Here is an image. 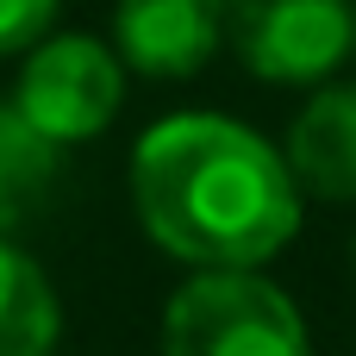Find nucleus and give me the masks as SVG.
Returning a JSON list of instances; mask_svg holds the SVG:
<instances>
[{"label":"nucleus","mask_w":356,"mask_h":356,"mask_svg":"<svg viewBox=\"0 0 356 356\" xmlns=\"http://www.w3.org/2000/svg\"><path fill=\"white\" fill-rule=\"evenodd\" d=\"M138 232L181 269H269L307 225L282 150L232 113H169L125 163Z\"/></svg>","instance_id":"obj_1"},{"label":"nucleus","mask_w":356,"mask_h":356,"mask_svg":"<svg viewBox=\"0 0 356 356\" xmlns=\"http://www.w3.org/2000/svg\"><path fill=\"white\" fill-rule=\"evenodd\" d=\"M156 356H313V332L269 269H188L163 307Z\"/></svg>","instance_id":"obj_2"},{"label":"nucleus","mask_w":356,"mask_h":356,"mask_svg":"<svg viewBox=\"0 0 356 356\" xmlns=\"http://www.w3.org/2000/svg\"><path fill=\"white\" fill-rule=\"evenodd\" d=\"M125 81L131 75H125V63L113 56L106 38H94V31H44L19 56V75H13L6 100L56 150H75V144H94L119 119Z\"/></svg>","instance_id":"obj_3"},{"label":"nucleus","mask_w":356,"mask_h":356,"mask_svg":"<svg viewBox=\"0 0 356 356\" xmlns=\"http://www.w3.org/2000/svg\"><path fill=\"white\" fill-rule=\"evenodd\" d=\"M356 0H225V50L269 88H319L350 63Z\"/></svg>","instance_id":"obj_4"},{"label":"nucleus","mask_w":356,"mask_h":356,"mask_svg":"<svg viewBox=\"0 0 356 356\" xmlns=\"http://www.w3.org/2000/svg\"><path fill=\"white\" fill-rule=\"evenodd\" d=\"M113 56L144 81H188L225 50V0H113Z\"/></svg>","instance_id":"obj_5"},{"label":"nucleus","mask_w":356,"mask_h":356,"mask_svg":"<svg viewBox=\"0 0 356 356\" xmlns=\"http://www.w3.org/2000/svg\"><path fill=\"white\" fill-rule=\"evenodd\" d=\"M275 150L300 188V200L356 207V81L332 75V81L307 88V100L288 119Z\"/></svg>","instance_id":"obj_6"},{"label":"nucleus","mask_w":356,"mask_h":356,"mask_svg":"<svg viewBox=\"0 0 356 356\" xmlns=\"http://www.w3.org/2000/svg\"><path fill=\"white\" fill-rule=\"evenodd\" d=\"M63 344V300L44 275V263L0 238V356H56Z\"/></svg>","instance_id":"obj_7"},{"label":"nucleus","mask_w":356,"mask_h":356,"mask_svg":"<svg viewBox=\"0 0 356 356\" xmlns=\"http://www.w3.org/2000/svg\"><path fill=\"white\" fill-rule=\"evenodd\" d=\"M63 156L44 131H31L19 119L13 100H0V238H19L56 194L63 181Z\"/></svg>","instance_id":"obj_8"},{"label":"nucleus","mask_w":356,"mask_h":356,"mask_svg":"<svg viewBox=\"0 0 356 356\" xmlns=\"http://www.w3.org/2000/svg\"><path fill=\"white\" fill-rule=\"evenodd\" d=\"M56 6L63 0H0V63L25 56L44 31H56Z\"/></svg>","instance_id":"obj_9"},{"label":"nucleus","mask_w":356,"mask_h":356,"mask_svg":"<svg viewBox=\"0 0 356 356\" xmlns=\"http://www.w3.org/2000/svg\"><path fill=\"white\" fill-rule=\"evenodd\" d=\"M350 275H356V232H350Z\"/></svg>","instance_id":"obj_10"},{"label":"nucleus","mask_w":356,"mask_h":356,"mask_svg":"<svg viewBox=\"0 0 356 356\" xmlns=\"http://www.w3.org/2000/svg\"><path fill=\"white\" fill-rule=\"evenodd\" d=\"M350 56H356V31H350Z\"/></svg>","instance_id":"obj_11"}]
</instances>
